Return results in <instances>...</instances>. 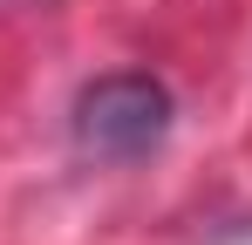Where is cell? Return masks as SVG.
Masks as SVG:
<instances>
[{
	"instance_id": "1",
	"label": "cell",
	"mask_w": 252,
	"mask_h": 245,
	"mask_svg": "<svg viewBox=\"0 0 252 245\" xmlns=\"http://www.w3.org/2000/svg\"><path fill=\"white\" fill-rule=\"evenodd\" d=\"M170 136V89L157 75H102L75 95V150L95 163H136Z\"/></svg>"
}]
</instances>
